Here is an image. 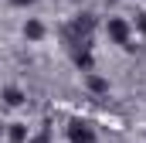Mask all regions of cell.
Instances as JSON below:
<instances>
[{
    "label": "cell",
    "mask_w": 146,
    "mask_h": 143,
    "mask_svg": "<svg viewBox=\"0 0 146 143\" xmlns=\"http://www.w3.org/2000/svg\"><path fill=\"white\" fill-rule=\"evenodd\" d=\"M133 27H136L139 34H146V10H143V14H136V21H133Z\"/></svg>",
    "instance_id": "7"
},
{
    "label": "cell",
    "mask_w": 146,
    "mask_h": 143,
    "mask_svg": "<svg viewBox=\"0 0 146 143\" xmlns=\"http://www.w3.org/2000/svg\"><path fill=\"white\" fill-rule=\"evenodd\" d=\"M0 133H3V123H0Z\"/></svg>",
    "instance_id": "10"
},
{
    "label": "cell",
    "mask_w": 146,
    "mask_h": 143,
    "mask_svg": "<svg viewBox=\"0 0 146 143\" xmlns=\"http://www.w3.org/2000/svg\"><path fill=\"white\" fill-rule=\"evenodd\" d=\"M24 37H27V41H41V37H44V24H41V21H27V24H24Z\"/></svg>",
    "instance_id": "4"
},
{
    "label": "cell",
    "mask_w": 146,
    "mask_h": 143,
    "mask_svg": "<svg viewBox=\"0 0 146 143\" xmlns=\"http://www.w3.org/2000/svg\"><path fill=\"white\" fill-rule=\"evenodd\" d=\"M31 143H51V136H48V133H41V136H34Z\"/></svg>",
    "instance_id": "8"
},
{
    "label": "cell",
    "mask_w": 146,
    "mask_h": 143,
    "mask_svg": "<svg viewBox=\"0 0 146 143\" xmlns=\"http://www.w3.org/2000/svg\"><path fill=\"white\" fill-rule=\"evenodd\" d=\"M10 3H17V7H31L34 0H10Z\"/></svg>",
    "instance_id": "9"
},
{
    "label": "cell",
    "mask_w": 146,
    "mask_h": 143,
    "mask_svg": "<svg viewBox=\"0 0 146 143\" xmlns=\"http://www.w3.org/2000/svg\"><path fill=\"white\" fill-rule=\"evenodd\" d=\"M7 136H10V143H24L27 140V126H24V123H10Z\"/></svg>",
    "instance_id": "5"
},
{
    "label": "cell",
    "mask_w": 146,
    "mask_h": 143,
    "mask_svg": "<svg viewBox=\"0 0 146 143\" xmlns=\"http://www.w3.org/2000/svg\"><path fill=\"white\" fill-rule=\"evenodd\" d=\"M0 96H3V102H7V106H14V109H17V106H24V99H27V96H24L17 85H7Z\"/></svg>",
    "instance_id": "3"
},
{
    "label": "cell",
    "mask_w": 146,
    "mask_h": 143,
    "mask_svg": "<svg viewBox=\"0 0 146 143\" xmlns=\"http://www.w3.org/2000/svg\"><path fill=\"white\" fill-rule=\"evenodd\" d=\"M88 89H92V92H109V82L99 78V75H88Z\"/></svg>",
    "instance_id": "6"
},
{
    "label": "cell",
    "mask_w": 146,
    "mask_h": 143,
    "mask_svg": "<svg viewBox=\"0 0 146 143\" xmlns=\"http://www.w3.org/2000/svg\"><path fill=\"white\" fill-rule=\"evenodd\" d=\"M68 140H72V143H95V133H92L88 123L72 119V126H68Z\"/></svg>",
    "instance_id": "2"
},
{
    "label": "cell",
    "mask_w": 146,
    "mask_h": 143,
    "mask_svg": "<svg viewBox=\"0 0 146 143\" xmlns=\"http://www.w3.org/2000/svg\"><path fill=\"white\" fill-rule=\"evenodd\" d=\"M106 34L115 41V44H129V24L122 17H109L106 21Z\"/></svg>",
    "instance_id": "1"
}]
</instances>
